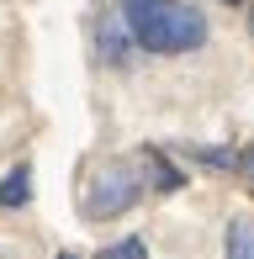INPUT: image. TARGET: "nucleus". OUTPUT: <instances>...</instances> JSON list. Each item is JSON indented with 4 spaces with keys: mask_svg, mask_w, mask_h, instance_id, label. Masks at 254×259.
<instances>
[{
    "mask_svg": "<svg viewBox=\"0 0 254 259\" xmlns=\"http://www.w3.org/2000/svg\"><path fill=\"white\" fill-rule=\"evenodd\" d=\"M117 16L143 53L175 58V53H196L206 42V16L180 0H117Z\"/></svg>",
    "mask_w": 254,
    "mask_h": 259,
    "instance_id": "1",
    "label": "nucleus"
},
{
    "mask_svg": "<svg viewBox=\"0 0 254 259\" xmlns=\"http://www.w3.org/2000/svg\"><path fill=\"white\" fill-rule=\"evenodd\" d=\"M138 196H143V175H138V164L133 159H106L85 180L79 211H85L90 222H111V217H122L127 206H138Z\"/></svg>",
    "mask_w": 254,
    "mask_h": 259,
    "instance_id": "2",
    "label": "nucleus"
},
{
    "mask_svg": "<svg viewBox=\"0 0 254 259\" xmlns=\"http://www.w3.org/2000/svg\"><path fill=\"white\" fill-rule=\"evenodd\" d=\"M127 48H133V37H127L122 16H117V11H101V16H96V53H101V64L122 69L127 64Z\"/></svg>",
    "mask_w": 254,
    "mask_h": 259,
    "instance_id": "3",
    "label": "nucleus"
},
{
    "mask_svg": "<svg viewBox=\"0 0 254 259\" xmlns=\"http://www.w3.org/2000/svg\"><path fill=\"white\" fill-rule=\"evenodd\" d=\"M133 164H138V175H143V180L154 185V191H164V196H170V191H180V185H186V175H180L175 164H170L164 154H159V148H143V154H138Z\"/></svg>",
    "mask_w": 254,
    "mask_h": 259,
    "instance_id": "4",
    "label": "nucleus"
},
{
    "mask_svg": "<svg viewBox=\"0 0 254 259\" xmlns=\"http://www.w3.org/2000/svg\"><path fill=\"white\" fill-rule=\"evenodd\" d=\"M32 201V164H16V169L0 180V206L6 211H21Z\"/></svg>",
    "mask_w": 254,
    "mask_h": 259,
    "instance_id": "5",
    "label": "nucleus"
},
{
    "mask_svg": "<svg viewBox=\"0 0 254 259\" xmlns=\"http://www.w3.org/2000/svg\"><path fill=\"white\" fill-rule=\"evenodd\" d=\"M228 259H254V217L228 222Z\"/></svg>",
    "mask_w": 254,
    "mask_h": 259,
    "instance_id": "6",
    "label": "nucleus"
},
{
    "mask_svg": "<svg viewBox=\"0 0 254 259\" xmlns=\"http://www.w3.org/2000/svg\"><path fill=\"white\" fill-rule=\"evenodd\" d=\"M96 259H148V243L143 238H117V243H106Z\"/></svg>",
    "mask_w": 254,
    "mask_h": 259,
    "instance_id": "7",
    "label": "nucleus"
},
{
    "mask_svg": "<svg viewBox=\"0 0 254 259\" xmlns=\"http://www.w3.org/2000/svg\"><path fill=\"white\" fill-rule=\"evenodd\" d=\"M201 164H212V169H233L238 164V154H228V148H191Z\"/></svg>",
    "mask_w": 254,
    "mask_h": 259,
    "instance_id": "8",
    "label": "nucleus"
},
{
    "mask_svg": "<svg viewBox=\"0 0 254 259\" xmlns=\"http://www.w3.org/2000/svg\"><path fill=\"white\" fill-rule=\"evenodd\" d=\"M233 169L244 175V180H249V191H254V148H244V154H238V164H233Z\"/></svg>",
    "mask_w": 254,
    "mask_h": 259,
    "instance_id": "9",
    "label": "nucleus"
},
{
    "mask_svg": "<svg viewBox=\"0 0 254 259\" xmlns=\"http://www.w3.org/2000/svg\"><path fill=\"white\" fill-rule=\"evenodd\" d=\"M0 259H21V254H16V249H0Z\"/></svg>",
    "mask_w": 254,
    "mask_h": 259,
    "instance_id": "10",
    "label": "nucleus"
},
{
    "mask_svg": "<svg viewBox=\"0 0 254 259\" xmlns=\"http://www.w3.org/2000/svg\"><path fill=\"white\" fill-rule=\"evenodd\" d=\"M249 37H254V11H249Z\"/></svg>",
    "mask_w": 254,
    "mask_h": 259,
    "instance_id": "11",
    "label": "nucleus"
},
{
    "mask_svg": "<svg viewBox=\"0 0 254 259\" xmlns=\"http://www.w3.org/2000/svg\"><path fill=\"white\" fill-rule=\"evenodd\" d=\"M59 259H79V254H59Z\"/></svg>",
    "mask_w": 254,
    "mask_h": 259,
    "instance_id": "12",
    "label": "nucleus"
},
{
    "mask_svg": "<svg viewBox=\"0 0 254 259\" xmlns=\"http://www.w3.org/2000/svg\"><path fill=\"white\" fill-rule=\"evenodd\" d=\"M223 6H238V0H223Z\"/></svg>",
    "mask_w": 254,
    "mask_h": 259,
    "instance_id": "13",
    "label": "nucleus"
}]
</instances>
